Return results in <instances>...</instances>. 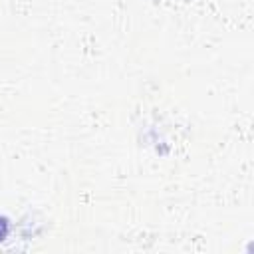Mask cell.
I'll list each match as a JSON object with an SVG mask.
<instances>
[{"instance_id":"6da1fadb","label":"cell","mask_w":254,"mask_h":254,"mask_svg":"<svg viewBox=\"0 0 254 254\" xmlns=\"http://www.w3.org/2000/svg\"><path fill=\"white\" fill-rule=\"evenodd\" d=\"M6 234H8V222H6L4 218H0V240H2Z\"/></svg>"}]
</instances>
